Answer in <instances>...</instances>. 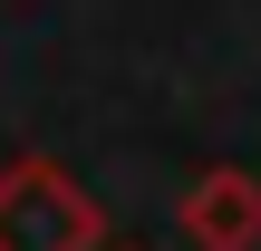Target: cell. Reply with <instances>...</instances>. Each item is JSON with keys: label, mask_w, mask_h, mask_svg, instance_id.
<instances>
[{"label": "cell", "mask_w": 261, "mask_h": 251, "mask_svg": "<svg viewBox=\"0 0 261 251\" xmlns=\"http://www.w3.org/2000/svg\"><path fill=\"white\" fill-rule=\"evenodd\" d=\"M184 242L194 251H261V174L223 164L184 193Z\"/></svg>", "instance_id": "obj_2"}, {"label": "cell", "mask_w": 261, "mask_h": 251, "mask_svg": "<svg viewBox=\"0 0 261 251\" xmlns=\"http://www.w3.org/2000/svg\"><path fill=\"white\" fill-rule=\"evenodd\" d=\"M97 242H107V213L77 193V174L39 155L0 174V251H97Z\"/></svg>", "instance_id": "obj_1"}]
</instances>
